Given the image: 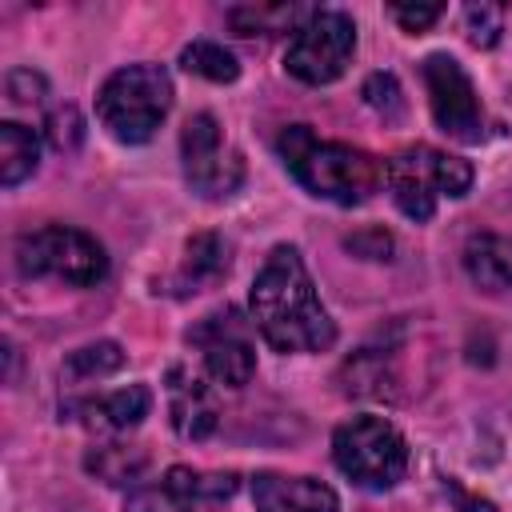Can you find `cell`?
<instances>
[{
	"mask_svg": "<svg viewBox=\"0 0 512 512\" xmlns=\"http://www.w3.org/2000/svg\"><path fill=\"white\" fill-rule=\"evenodd\" d=\"M252 324L276 352H324L336 344V324L316 296V284L292 244L268 252L248 292Z\"/></svg>",
	"mask_w": 512,
	"mask_h": 512,
	"instance_id": "1",
	"label": "cell"
},
{
	"mask_svg": "<svg viewBox=\"0 0 512 512\" xmlns=\"http://www.w3.org/2000/svg\"><path fill=\"white\" fill-rule=\"evenodd\" d=\"M280 160L288 164V172L320 200L332 204H364L368 196L380 192V184H388V164L376 160L364 148L340 144V140H316V132L308 124H292L280 132L276 140Z\"/></svg>",
	"mask_w": 512,
	"mask_h": 512,
	"instance_id": "2",
	"label": "cell"
},
{
	"mask_svg": "<svg viewBox=\"0 0 512 512\" xmlns=\"http://www.w3.org/2000/svg\"><path fill=\"white\" fill-rule=\"evenodd\" d=\"M172 108V76L160 64H128L112 72L96 96L100 124L120 144H144Z\"/></svg>",
	"mask_w": 512,
	"mask_h": 512,
	"instance_id": "3",
	"label": "cell"
},
{
	"mask_svg": "<svg viewBox=\"0 0 512 512\" xmlns=\"http://www.w3.org/2000/svg\"><path fill=\"white\" fill-rule=\"evenodd\" d=\"M332 460L352 484L384 492L404 480L408 444L384 416H352L332 432Z\"/></svg>",
	"mask_w": 512,
	"mask_h": 512,
	"instance_id": "4",
	"label": "cell"
},
{
	"mask_svg": "<svg viewBox=\"0 0 512 512\" xmlns=\"http://www.w3.org/2000/svg\"><path fill=\"white\" fill-rule=\"evenodd\" d=\"M472 188V164L432 144H412L388 160V192L408 220H428L440 196H464Z\"/></svg>",
	"mask_w": 512,
	"mask_h": 512,
	"instance_id": "5",
	"label": "cell"
},
{
	"mask_svg": "<svg viewBox=\"0 0 512 512\" xmlns=\"http://www.w3.org/2000/svg\"><path fill=\"white\" fill-rule=\"evenodd\" d=\"M16 268L28 280L32 276H56L64 284L88 288V284H100L108 276V256L88 232L48 224V228H36V232L16 240Z\"/></svg>",
	"mask_w": 512,
	"mask_h": 512,
	"instance_id": "6",
	"label": "cell"
},
{
	"mask_svg": "<svg viewBox=\"0 0 512 512\" xmlns=\"http://www.w3.org/2000/svg\"><path fill=\"white\" fill-rule=\"evenodd\" d=\"M356 52V24L344 12H308L296 24V36L284 52V68L304 84H332L344 76Z\"/></svg>",
	"mask_w": 512,
	"mask_h": 512,
	"instance_id": "7",
	"label": "cell"
},
{
	"mask_svg": "<svg viewBox=\"0 0 512 512\" xmlns=\"http://www.w3.org/2000/svg\"><path fill=\"white\" fill-rule=\"evenodd\" d=\"M180 160H184V180L196 196L204 200H224L240 188L244 180V160L240 152L224 148L220 124L212 112H196L184 132H180Z\"/></svg>",
	"mask_w": 512,
	"mask_h": 512,
	"instance_id": "8",
	"label": "cell"
},
{
	"mask_svg": "<svg viewBox=\"0 0 512 512\" xmlns=\"http://www.w3.org/2000/svg\"><path fill=\"white\" fill-rule=\"evenodd\" d=\"M420 72H424V84H428L436 124L452 140L476 144L484 136V112H480V100H476V88H472L468 72L448 52H432Z\"/></svg>",
	"mask_w": 512,
	"mask_h": 512,
	"instance_id": "9",
	"label": "cell"
},
{
	"mask_svg": "<svg viewBox=\"0 0 512 512\" xmlns=\"http://www.w3.org/2000/svg\"><path fill=\"white\" fill-rule=\"evenodd\" d=\"M188 340L200 344L204 368H208V376H212L216 384H224V388H244V384L252 380V372H256V348H252V340H248L244 320H240L232 308L204 316V320L188 332Z\"/></svg>",
	"mask_w": 512,
	"mask_h": 512,
	"instance_id": "10",
	"label": "cell"
},
{
	"mask_svg": "<svg viewBox=\"0 0 512 512\" xmlns=\"http://www.w3.org/2000/svg\"><path fill=\"white\" fill-rule=\"evenodd\" d=\"M252 504L256 512H340V500L328 484L280 472H260L252 480Z\"/></svg>",
	"mask_w": 512,
	"mask_h": 512,
	"instance_id": "11",
	"label": "cell"
},
{
	"mask_svg": "<svg viewBox=\"0 0 512 512\" xmlns=\"http://www.w3.org/2000/svg\"><path fill=\"white\" fill-rule=\"evenodd\" d=\"M168 416H172L176 436H184V440H204V436H212V428H216V420H220L212 392H208L188 368H172V372H168Z\"/></svg>",
	"mask_w": 512,
	"mask_h": 512,
	"instance_id": "12",
	"label": "cell"
},
{
	"mask_svg": "<svg viewBox=\"0 0 512 512\" xmlns=\"http://www.w3.org/2000/svg\"><path fill=\"white\" fill-rule=\"evenodd\" d=\"M148 408H152V392L144 384H128V388H116L108 396L68 404V412L76 420H84L88 428H100V432H128L148 416Z\"/></svg>",
	"mask_w": 512,
	"mask_h": 512,
	"instance_id": "13",
	"label": "cell"
},
{
	"mask_svg": "<svg viewBox=\"0 0 512 512\" xmlns=\"http://www.w3.org/2000/svg\"><path fill=\"white\" fill-rule=\"evenodd\" d=\"M464 272L484 292H508L512 288V240L496 232H476L464 244Z\"/></svg>",
	"mask_w": 512,
	"mask_h": 512,
	"instance_id": "14",
	"label": "cell"
},
{
	"mask_svg": "<svg viewBox=\"0 0 512 512\" xmlns=\"http://www.w3.org/2000/svg\"><path fill=\"white\" fill-rule=\"evenodd\" d=\"M228 268V244L216 232H200L188 240L184 248V264H180V284L184 292H200L208 284H216Z\"/></svg>",
	"mask_w": 512,
	"mask_h": 512,
	"instance_id": "15",
	"label": "cell"
},
{
	"mask_svg": "<svg viewBox=\"0 0 512 512\" xmlns=\"http://www.w3.org/2000/svg\"><path fill=\"white\" fill-rule=\"evenodd\" d=\"M40 164V140L32 128L16 124V120H4L0 124V184L4 188H16L24 176H32Z\"/></svg>",
	"mask_w": 512,
	"mask_h": 512,
	"instance_id": "16",
	"label": "cell"
},
{
	"mask_svg": "<svg viewBox=\"0 0 512 512\" xmlns=\"http://www.w3.org/2000/svg\"><path fill=\"white\" fill-rule=\"evenodd\" d=\"M180 68L192 72V76H204V80H216V84H232L240 76V64L236 56L216 44V40H192L184 52H180Z\"/></svg>",
	"mask_w": 512,
	"mask_h": 512,
	"instance_id": "17",
	"label": "cell"
},
{
	"mask_svg": "<svg viewBox=\"0 0 512 512\" xmlns=\"http://www.w3.org/2000/svg\"><path fill=\"white\" fill-rule=\"evenodd\" d=\"M84 464H88V472H96L104 484H128V480H136V476L144 472L148 456H144L140 448H128V444H96Z\"/></svg>",
	"mask_w": 512,
	"mask_h": 512,
	"instance_id": "18",
	"label": "cell"
},
{
	"mask_svg": "<svg viewBox=\"0 0 512 512\" xmlns=\"http://www.w3.org/2000/svg\"><path fill=\"white\" fill-rule=\"evenodd\" d=\"M124 364V352L116 340H96V344H84L76 348L68 360H64V376L68 380H100L108 372H116Z\"/></svg>",
	"mask_w": 512,
	"mask_h": 512,
	"instance_id": "19",
	"label": "cell"
},
{
	"mask_svg": "<svg viewBox=\"0 0 512 512\" xmlns=\"http://www.w3.org/2000/svg\"><path fill=\"white\" fill-rule=\"evenodd\" d=\"M296 16H300V8H288V4H244V8L228 12V24L240 36H268V32H280L284 24H292Z\"/></svg>",
	"mask_w": 512,
	"mask_h": 512,
	"instance_id": "20",
	"label": "cell"
},
{
	"mask_svg": "<svg viewBox=\"0 0 512 512\" xmlns=\"http://www.w3.org/2000/svg\"><path fill=\"white\" fill-rule=\"evenodd\" d=\"M464 32H468V40L476 44V48H492L496 40H500V32H504V8L500 4H468L464 8Z\"/></svg>",
	"mask_w": 512,
	"mask_h": 512,
	"instance_id": "21",
	"label": "cell"
},
{
	"mask_svg": "<svg viewBox=\"0 0 512 512\" xmlns=\"http://www.w3.org/2000/svg\"><path fill=\"white\" fill-rule=\"evenodd\" d=\"M124 512H196L168 480H160L156 488H140L132 492V500L124 504Z\"/></svg>",
	"mask_w": 512,
	"mask_h": 512,
	"instance_id": "22",
	"label": "cell"
},
{
	"mask_svg": "<svg viewBox=\"0 0 512 512\" xmlns=\"http://www.w3.org/2000/svg\"><path fill=\"white\" fill-rule=\"evenodd\" d=\"M364 100H368V108H376L384 120H396L400 108H404V100H400V84H396L392 72H372V76L364 80Z\"/></svg>",
	"mask_w": 512,
	"mask_h": 512,
	"instance_id": "23",
	"label": "cell"
},
{
	"mask_svg": "<svg viewBox=\"0 0 512 512\" xmlns=\"http://www.w3.org/2000/svg\"><path fill=\"white\" fill-rule=\"evenodd\" d=\"M80 136H84V120H80L76 108H60V112L48 116V140H52V148L72 152L80 144Z\"/></svg>",
	"mask_w": 512,
	"mask_h": 512,
	"instance_id": "24",
	"label": "cell"
},
{
	"mask_svg": "<svg viewBox=\"0 0 512 512\" xmlns=\"http://www.w3.org/2000/svg\"><path fill=\"white\" fill-rule=\"evenodd\" d=\"M392 16H396V24L404 28V32H424L432 20H440V4H392L388 8Z\"/></svg>",
	"mask_w": 512,
	"mask_h": 512,
	"instance_id": "25",
	"label": "cell"
},
{
	"mask_svg": "<svg viewBox=\"0 0 512 512\" xmlns=\"http://www.w3.org/2000/svg\"><path fill=\"white\" fill-rule=\"evenodd\" d=\"M8 100H12V104H40V100H44V76H36V72H28V68L12 72V76H8Z\"/></svg>",
	"mask_w": 512,
	"mask_h": 512,
	"instance_id": "26",
	"label": "cell"
},
{
	"mask_svg": "<svg viewBox=\"0 0 512 512\" xmlns=\"http://www.w3.org/2000/svg\"><path fill=\"white\" fill-rule=\"evenodd\" d=\"M344 244H348L352 252L368 256V260H388V252H392V236H388L384 228H364V232L348 236Z\"/></svg>",
	"mask_w": 512,
	"mask_h": 512,
	"instance_id": "27",
	"label": "cell"
},
{
	"mask_svg": "<svg viewBox=\"0 0 512 512\" xmlns=\"http://www.w3.org/2000/svg\"><path fill=\"white\" fill-rule=\"evenodd\" d=\"M444 488H448V496L456 500L460 512H496V504H488V500H480V496H468L456 480H444Z\"/></svg>",
	"mask_w": 512,
	"mask_h": 512,
	"instance_id": "28",
	"label": "cell"
}]
</instances>
